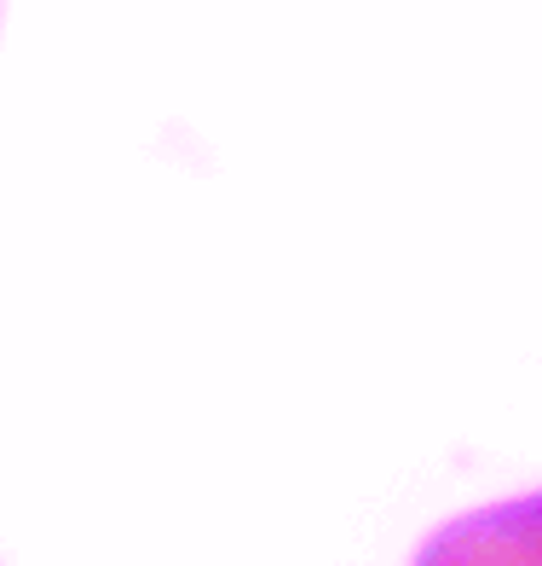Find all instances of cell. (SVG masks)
I'll use <instances>...</instances> for the list:
<instances>
[{"label":"cell","instance_id":"cell-1","mask_svg":"<svg viewBox=\"0 0 542 566\" xmlns=\"http://www.w3.org/2000/svg\"><path fill=\"white\" fill-rule=\"evenodd\" d=\"M416 566H542V492L445 526Z\"/></svg>","mask_w":542,"mask_h":566}]
</instances>
